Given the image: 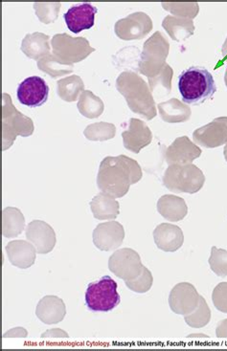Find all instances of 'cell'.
<instances>
[{"mask_svg":"<svg viewBox=\"0 0 227 351\" xmlns=\"http://www.w3.org/2000/svg\"><path fill=\"white\" fill-rule=\"evenodd\" d=\"M194 337L206 338V337H208V336L204 335V334H192V335L188 336V338H194Z\"/></svg>","mask_w":227,"mask_h":351,"instance_id":"43","label":"cell"},{"mask_svg":"<svg viewBox=\"0 0 227 351\" xmlns=\"http://www.w3.org/2000/svg\"><path fill=\"white\" fill-rule=\"evenodd\" d=\"M38 69L43 73L51 76L53 79L72 73L74 70L73 65L62 64L53 54L47 55V57L38 60Z\"/></svg>","mask_w":227,"mask_h":351,"instance_id":"30","label":"cell"},{"mask_svg":"<svg viewBox=\"0 0 227 351\" xmlns=\"http://www.w3.org/2000/svg\"><path fill=\"white\" fill-rule=\"evenodd\" d=\"M108 268L116 277L132 282L141 275L144 265L136 251L130 248H123L117 250L110 256L108 260Z\"/></svg>","mask_w":227,"mask_h":351,"instance_id":"9","label":"cell"},{"mask_svg":"<svg viewBox=\"0 0 227 351\" xmlns=\"http://www.w3.org/2000/svg\"><path fill=\"white\" fill-rule=\"evenodd\" d=\"M170 43L160 32H156L144 43L143 51L139 62L140 74L148 80L160 73L167 60Z\"/></svg>","mask_w":227,"mask_h":351,"instance_id":"6","label":"cell"},{"mask_svg":"<svg viewBox=\"0 0 227 351\" xmlns=\"http://www.w3.org/2000/svg\"><path fill=\"white\" fill-rule=\"evenodd\" d=\"M60 3H35L36 14L43 23L49 24L54 23L60 13Z\"/></svg>","mask_w":227,"mask_h":351,"instance_id":"36","label":"cell"},{"mask_svg":"<svg viewBox=\"0 0 227 351\" xmlns=\"http://www.w3.org/2000/svg\"><path fill=\"white\" fill-rule=\"evenodd\" d=\"M154 239L158 249L167 253L178 251L184 242L182 230L176 225L163 223L154 231Z\"/></svg>","mask_w":227,"mask_h":351,"instance_id":"19","label":"cell"},{"mask_svg":"<svg viewBox=\"0 0 227 351\" xmlns=\"http://www.w3.org/2000/svg\"><path fill=\"white\" fill-rule=\"evenodd\" d=\"M212 300L215 307L219 311L227 313V282H222L215 287L212 293Z\"/></svg>","mask_w":227,"mask_h":351,"instance_id":"38","label":"cell"},{"mask_svg":"<svg viewBox=\"0 0 227 351\" xmlns=\"http://www.w3.org/2000/svg\"><path fill=\"white\" fill-rule=\"evenodd\" d=\"M50 37L45 34H27L21 43V50L29 59L40 60L50 54Z\"/></svg>","mask_w":227,"mask_h":351,"instance_id":"22","label":"cell"},{"mask_svg":"<svg viewBox=\"0 0 227 351\" xmlns=\"http://www.w3.org/2000/svg\"><path fill=\"white\" fill-rule=\"evenodd\" d=\"M222 53H223L224 55V59L222 60L221 64H219V65H223L224 64H227V38L226 41H224L223 48H222Z\"/></svg>","mask_w":227,"mask_h":351,"instance_id":"42","label":"cell"},{"mask_svg":"<svg viewBox=\"0 0 227 351\" xmlns=\"http://www.w3.org/2000/svg\"><path fill=\"white\" fill-rule=\"evenodd\" d=\"M25 228V219L18 208L7 207L2 212V234L6 239L19 237Z\"/></svg>","mask_w":227,"mask_h":351,"instance_id":"27","label":"cell"},{"mask_svg":"<svg viewBox=\"0 0 227 351\" xmlns=\"http://www.w3.org/2000/svg\"><path fill=\"white\" fill-rule=\"evenodd\" d=\"M163 27L173 40L183 41L194 35L195 25L192 19L167 16L163 21Z\"/></svg>","mask_w":227,"mask_h":351,"instance_id":"26","label":"cell"},{"mask_svg":"<svg viewBox=\"0 0 227 351\" xmlns=\"http://www.w3.org/2000/svg\"><path fill=\"white\" fill-rule=\"evenodd\" d=\"M117 283L110 276H104L86 288V304L93 312H108L120 304Z\"/></svg>","mask_w":227,"mask_h":351,"instance_id":"7","label":"cell"},{"mask_svg":"<svg viewBox=\"0 0 227 351\" xmlns=\"http://www.w3.org/2000/svg\"><path fill=\"white\" fill-rule=\"evenodd\" d=\"M77 108L84 117L88 119L100 117L105 110L103 101L98 96L94 95L91 90H84L81 94Z\"/></svg>","mask_w":227,"mask_h":351,"instance_id":"29","label":"cell"},{"mask_svg":"<svg viewBox=\"0 0 227 351\" xmlns=\"http://www.w3.org/2000/svg\"><path fill=\"white\" fill-rule=\"evenodd\" d=\"M224 158H226V162H227V144L226 145V146H224Z\"/></svg>","mask_w":227,"mask_h":351,"instance_id":"44","label":"cell"},{"mask_svg":"<svg viewBox=\"0 0 227 351\" xmlns=\"http://www.w3.org/2000/svg\"><path fill=\"white\" fill-rule=\"evenodd\" d=\"M153 30V21L143 12L130 14L115 23L116 36L122 40H141Z\"/></svg>","mask_w":227,"mask_h":351,"instance_id":"10","label":"cell"},{"mask_svg":"<svg viewBox=\"0 0 227 351\" xmlns=\"http://www.w3.org/2000/svg\"><path fill=\"white\" fill-rule=\"evenodd\" d=\"M205 176L194 164L170 165L163 176V184L171 192L195 193L204 187Z\"/></svg>","mask_w":227,"mask_h":351,"instance_id":"5","label":"cell"},{"mask_svg":"<svg viewBox=\"0 0 227 351\" xmlns=\"http://www.w3.org/2000/svg\"><path fill=\"white\" fill-rule=\"evenodd\" d=\"M158 108L161 119L169 123H184L192 114L190 106L176 98L158 104Z\"/></svg>","mask_w":227,"mask_h":351,"instance_id":"25","label":"cell"},{"mask_svg":"<svg viewBox=\"0 0 227 351\" xmlns=\"http://www.w3.org/2000/svg\"><path fill=\"white\" fill-rule=\"evenodd\" d=\"M211 319V311L204 297H200L197 308L192 313L185 315L186 324L193 328H202L209 324Z\"/></svg>","mask_w":227,"mask_h":351,"instance_id":"33","label":"cell"},{"mask_svg":"<svg viewBox=\"0 0 227 351\" xmlns=\"http://www.w3.org/2000/svg\"><path fill=\"white\" fill-rule=\"evenodd\" d=\"M143 176L141 167L135 160L126 156H108L101 162L97 174V186L101 192L115 198L127 195L130 187Z\"/></svg>","mask_w":227,"mask_h":351,"instance_id":"1","label":"cell"},{"mask_svg":"<svg viewBox=\"0 0 227 351\" xmlns=\"http://www.w3.org/2000/svg\"><path fill=\"white\" fill-rule=\"evenodd\" d=\"M163 7L175 16L190 19H195L200 10L198 3H163Z\"/></svg>","mask_w":227,"mask_h":351,"instance_id":"35","label":"cell"},{"mask_svg":"<svg viewBox=\"0 0 227 351\" xmlns=\"http://www.w3.org/2000/svg\"><path fill=\"white\" fill-rule=\"evenodd\" d=\"M98 9L89 3H83L71 7L64 14L67 28L72 33L79 34L82 31L93 28Z\"/></svg>","mask_w":227,"mask_h":351,"instance_id":"18","label":"cell"},{"mask_svg":"<svg viewBox=\"0 0 227 351\" xmlns=\"http://www.w3.org/2000/svg\"><path fill=\"white\" fill-rule=\"evenodd\" d=\"M178 89L182 100L189 105H202L216 93L213 76L204 67L184 70L178 78Z\"/></svg>","mask_w":227,"mask_h":351,"instance_id":"3","label":"cell"},{"mask_svg":"<svg viewBox=\"0 0 227 351\" xmlns=\"http://www.w3.org/2000/svg\"><path fill=\"white\" fill-rule=\"evenodd\" d=\"M69 333L60 328L48 329L45 333L42 334L43 339H65L69 338Z\"/></svg>","mask_w":227,"mask_h":351,"instance_id":"39","label":"cell"},{"mask_svg":"<svg viewBox=\"0 0 227 351\" xmlns=\"http://www.w3.org/2000/svg\"><path fill=\"white\" fill-rule=\"evenodd\" d=\"M6 252L11 265L21 269H27L34 265L38 253L33 244L26 241H10Z\"/></svg>","mask_w":227,"mask_h":351,"instance_id":"20","label":"cell"},{"mask_svg":"<svg viewBox=\"0 0 227 351\" xmlns=\"http://www.w3.org/2000/svg\"><path fill=\"white\" fill-rule=\"evenodd\" d=\"M209 265L211 270L217 276L226 278L227 276V251L217 248L216 246L212 247Z\"/></svg>","mask_w":227,"mask_h":351,"instance_id":"34","label":"cell"},{"mask_svg":"<svg viewBox=\"0 0 227 351\" xmlns=\"http://www.w3.org/2000/svg\"><path fill=\"white\" fill-rule=\"evenodd\" d=\"M193 140L198 146L215 149L227 144V117L214 119L211 123L198 128L193 133Z\"/></svg>","mask_w":227,"mask_h":351,"instance_id":"12","label":"cell"},{"mask_svg":"<svg viewBox=\"0 0 227 351\" xmlns=\"http://www.w3.org/2000/svg\"><path fill=\"white\" fill-rule=\"evenodd\" d=\"M53 55L65 65L78 64L86 60L95 48L86 38H73L67 34H57L51 40Z\"/></svg>","mask_w":227,"mask_h":351,"instance_id":"8","label":"cell"},{"mask_svg":"<svg viewBox=\"0 0 227 351\" xmlns=\"http://www.w3.org/2000/svg\"><path fill=\"white\" fill-rule=\"evenodd\" d=\"M129 123V130L122 133L123 143L126 149L137 154L151 144L153 133L148 125L139 119L132 118Z\"/></svg>","mask_w":227,"mask_h":351,"instance_id":"17","label":"cell"},{"mask_svg":"<svg viewBox=\"0 0 227 351\" xmlns=\"http://www.w3.org/2000/svg\"><path fill=\"white\" fill-rule=\"evenodd\" d=\"M93 243L99 250L110 252L122 245L125 230L117 221L104 222L97 225L93 231Z\"/></svg>","mask_w":227,"mask_h":351,"instance_id":"14","label":"cell"},{"mask_svg":"<svg viewBox=\"0 0 227 351\" xmlns=\"http://www.w3.org/2000/svg\"><path fill=\"white\" fill-rule=\"evenodd\" d=\"M116 88L122 94L132 112L146 120L156 117V101L149 84L132 71L122 72L116 80Z\"/></svg>","mask_w":227,"mask_h":351,"instance_id":"2","label":"cell"},{"mask_svg":"<svg viewBox=\"0 0 227 351\" xmlns=\"http://www.w3.org/2000/svg\"><path fill=\"white\" fill-rule=\"evenodd\" d=\"M116 128L113 123L100 122L88 125L84 135L89 141H108L115 137Z\"/></svg>","mask_w":227,"mask_h":351,"instance_id":"31","label":"cell"},{"mask_svg":"<svg viewBox=\"0 0 227 351\" xmlns=\"http://www.w3.org/2000/svg\"><path fill=\"white\" fill-rule=\"evenodd\" d=\"M32 119L19 112L9 94H2V151L13 146L16 137H28L34 133Z\"/></svg>","mask_w":227,"mask_h":351,"instance_id":"4","label":"cell"},{"mask_svg":"<svg viewBox=\"0 0 227 351\" xmlns=\"http://www.w3.org/2000/svg\"><path fill=\"white\" fill-rule=\"evenodd\" d=\"M84 91V84L81 77L77 75L67 77L57 82V93L62 101L72 103L78 100Z\"/></svg>","mask_w":227,"mask_h":351,"instance_id":"28","label":"cell"},{"mask_svg":"<svg viewBox=\"0 0 227 351\" xmlns=\"http://www.w3.org/2000/svg\"><path fill=\"white\" fill-rule=\"evenodd\" d=\"M26 239L37 249L38 254L50 253L56 245L57 237L54 229L42 220H33L26 228Z\"/></svg>","mask_w":227,"mask_h":351,"instance_id":"15","label":"cell"},{"mask_svg":"<svg viewBox=\"0 0 227 351\" xmlns=\"http://www.w3.org/2000/svg\"><path fill=\"white\" fill-rule=\"evenodd\" d=\"M173 75V69L170 65L166 64L158 76L149 80V86L152 93L156 94L158 97L169 95L171 89Z\"/></svg>","mask_w":227,"mask_h":351,"instance_id":"32","label":"cell"},{"mask_svg":"<svg viewBox=\"0 0 227 351\" xmlns=\"http://www.w3.org/2000/svg\"><path fill=\"white\" fill-rule=\"evenodd\" d=\"M200 295L192 283H178L171 289L169 296L171 311L178 315H188L197 308L200 302Z\"/></svg>","mask_w":227,"mask_h":351,"instance_id":"13","label":"cell"},{"mask_svg":"<svg viewBox=\"0 0 227 351\" xmlns=\"http://www.w3.org/2000/svg\"><path fill=\"white\" fill-rule=\"evenodd\" d=\"M49 96V86L47 82L38 76L29 77L19 84L16 97L19 103L35 108L47 103Z\"/></svg>","mask_w":227,"mask_h":351,"instance_id":"11","label":"cell"},{"mask_svg":"<svg viewBox=\"0 0 227 351\" xmlns=\"http://www.w3.org/2000/svg\"><path fill=\"white\" fill-rule=\"evenodd\" d=\"M36 315L43 324H59L67 315V306L59 297L45 296L38 302Z\"/></svg>","mask_w":227,"mask_h":351,"instance_id":"21","label":"cell"},{"mask_svg":"<svg viewBox=\"0 0 227 351\" xmlns=\"http://www.w3.org/2000/svg\"><path fill=\"white\" fill-rule=\"evenodd\" d=\"M202 149L191 141L187 136L176 138L175 141L164 154L166 162L170 165H187L192 164L195 159L202 156Z\"/></svg>","mask_w":227,"mask_h":351,"instance_id":"16","label":"cell"},{"mask_svg":"<svg viewBox=\"0 0 227 351\" xmlns=\"http://www.w3.org/2000/svg\"><path fill=\"white\" fill-rule=\"evenodd\" d=\"M217 337L227 338V319H224L218 324L216 329Z\"/></svg>","mask_w":227,"mask_h":351,"instance_id":"41","label":"cell"},{"mask_svg":"<svg viewBox=\"0 0 227 351\" xmlns=\"http://www.w3.org/2000/svg\"><path fill=\"white\" fill-rule=\"evenodd\" d=\"M93 217L99 220H112L119 215V203L113 196L101 192L91 202Z\"/></svg>","mask_w":227,"mask_h":351,"instance_id":"24","label":"cell"},{"mask_svg":"<svg viewBox=\"0 0 227 351\" xmlns=\"http://www.w3.org/2000/svg\"><path fill=\"white\" fill-rule=\"evenodd\" d=\"M154 278L148 268H143L141 275L132 282H125L128 288L135 293H146L153 287Z\"/></svg>","mask_w":227,"mask_h":351,"instance_id":"37","label":"cell"},{"mask_svg":"<svg viewBox=\"0 0 227 351\" xmlns=\"http://www.w3.org/2000/svg\"><path fill=\"white\" fill-rule=\"evenodd\" d=\"M27 336V330L24 328L10 329L9 331L3 334L4 338H26Z\"/></svg>","mask_w":227,"mask_h":351,"instance_id":"40","label":"cell"},{"mask_svg":"<svg viewBox=\"0 0 227 351\" xmlns=\"http://www.w3.org/2000/svg\"><path fill=\"white\" fill-rule=\"evenodd\" d=\"M224 82H226V86L227 87V67L226 70V75H224Z\"/></svg>","mask_w":227,"mask_h":351,"instance_id":"45","label":"cell"},{"mask_svg":"<svg viewBox=\"0 0 227 351\" xmlns=\"http://www.w3.org/2000/svg\"><path fill=\"white\" fill-rule=\"evenodd\" d=\"M158 210L164 219L171 222L180 221L188 214L184 199L173 195L161 196L158 202Z\"/></svg>","mask_w":227,"mask_h":351,"instance_id":"23","label":"cell"}]
</instances>
